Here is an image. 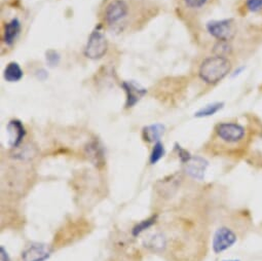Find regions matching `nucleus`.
Here are the masks:
<instances>
[{"label": "nucleus", "mask_w": 262, "mask_h": 261, "mask_svg": "<svg viewBox=\"0 0 262 261\" xmlns=\"http://www.w3.org/2000/svg\"><path fill=\"white\" fill-rule=\"evenodd\" d=\"M128 13V7L123 0H113L105 11V20L109 25H113L122 20Z\"/></svg>", "instance_id": "nucleus-5"}, {"label": "nucleus", "mask_w": 262, "mask_h": 261, "mask_svg": "<svg viewBox=\"0 0 262 261\" xmlns=\"http://www.w3.org/2000/svg\"><path fill=\"white\" fill-rule=\"evenodd\" d=\"M157 220H158V215H155V216H151L143 221H141L140 223L136 224L133 229H132V234L133 236H138L140 235L142 232H144L145 230L149 229L152 225H155L157 223Z\"/></svg>", "instance_id": "nucleus-14"}, {"label": "nucleus", "mask_w": 262, "mask_h": 261, "mask_svg": "<svg viewBox=\"0 0 262 261\" xmlns=\"http://www.w3.org/2000/svg\"><path fill=\"white\" fill-rule=\"evenodd\" d=\"M262 124L255 122L253 125H245L238 121H222L215 125L213 145L228 154L241 155L246 153L253 144L260 132Z\"/></svg>", "instance_id": "nucleus-1"}, {"label": "nucleus", "mask_w": 262, "mask_h": 261, "mask_svg": "<svg viewBox=\"0 0 262 261\" xmlns=\"http://www.w3.org/2000/svg\"><path fill=\"white\" fill-rule=\"evenodd\" d=\"M108 49V44L105 36L99 32L94 31L88 40V44L84 48V56L89 59L97 60L102 58Z\"/></svg>", "instance_id": "nucleus-4"}, {"label": "nucleus", "mask_w": 262, "mask_h": 261, "mask_svg": "<svg viewBox=\"0 0 262 261\" xmlns=\"http://www.w3.org/2000/svg\"><path fill=\"white\" fill-rule=\"evenodd\" d=\"M23 77V71L16 62H11L5 70V78L9 82H17Z\"/></svg>", "instance_id": "nucleus-13"}, {"label": "nucleus", "mask_w": 262, "mask_h": 261, "mask_svg": "<svg viewBox=\"0 0 262 261\" xmlns=\"http://www.w3.org/2000/svg\"><path fill=\"white\" fill-rule=\"evenodd\" d=\"M7 130L9 135L10 146L12 148L19 147L26 136V129L23 123L18 119H13L8 123Z\"/></svg>", "instance_id": "nucleus-7"}, {"label": "nucleus", "mask_w": 262, "mask_h": 261, "mask_svg": "<svg viewBox=\"0 0 262 261\" xmlns=\"http://www.w3.org/2000/svg\"><path fill=\"white\" fill-rule=\"evenodd\" d=\"M166 244L167 241L161 233H155L146 242V246L156 252L163 251V249L166 247Z\"/></svg>", "instance_id": "nucleus-15"}, {"label": "nucleus", "mask_w": 262, "mask_h": 261, "mask_svg": "<svg viewBox=\"0 0 262 261\" xmlns=\"http://www.w3.org/2000/svg\"><path fill=\"white\" fill-rule=\"evenodd\" d=\"M223 107V103H212V104H209L207 106H205L204 108L200 109L195 114L194 116L195 117H208V116H211V115H214L215 113H217L219 110H221Z\"/></svg>", "instance_id": "nucleus-16"}, {"label": "nucleus", "mask_w": 262, "mask_h": 261, "mask_svg": "<svg viewBox=\"0 0 262 261\" xmlns=\"http://www.w3.org/2000/svg\"><path fill=\"white\" fill-rule=\"evenodd\" d=\"M122 88L124 89V92L126 94V108L135 106L136 103L146 94V90L133 80L122 82Z\"/></svg>", "instance_id": "nucleus-8"}, {"label": "nucleus", "mask_w": 262, "mask_h": 261, "mask_svg": "<svg viewBox=\"0 0 262 261\" xmlns=\"http://www.w3.org/2000/svg\"><path fill=\"white\" fill-rule=\"evenodd\" d=\"M88 149V155L90 156V159L94 161L95 165H98L103 161V150L102 147L98 144V142H93L89 144Z\"/></svg>", "instance_id": "nucleus-17"}, {"label": "nucleus", "mask_w": 262, "mask_h": 261, "mask_svg": "<svg viewBox=\"0 0 262 261\" xmlns=\"http://www.w3.org/2000/svg\"><path fill=\"white\" fill-rule=\"evenodd\" d=\"M185 167L186 173L193 179L202 181L205 177V173L208 167V162L201 157H192L189 162H187Z\"/></svg>", "instance_id": "nucleus-9"}, {"label": "nucleus", "mask_w": 262, "mask_h": 261, "mask_svg": "<svg viewBox=\"0 0 262 261\" xmlns=\"http://www.w3.org/2000/svg\"><path fill=\"white\" fill-rule=\"evenodd\" d=\"M164 134H165V125L161 123L147 125L142 130L143 139L148 143L159 142Z\"/></svg>", "instance_id": "nucleus-11"}, {"label": "nucleus", "mask_w": 262, "mask_h": 261, "mask_svg": "<svg viewBox=\"0 0 262 261\" xmlns=\"http://www.w3.org/2000/svg\"><path fill=\"white\" fill-rule=\"evenodd\" d=\"M237 241L236 233L227 226L218 228L213 236L212 249L215 254H220L230 249Z\"/></svg>", "instance_id": "nucleus-3"}, {"label": "nucleus", "mask_w": 262, "mask_h": 261, "mask_svg": "<svg viewBox=\"0 0 262 261\" xmlns=\"http://www.w3.org/2000/svg\"><path fill=\"white\" fill-rule=\"evenodd\" d=\"M224 261H237V260H224Z\"/></svg>", "instance_id": "nucleus-23"}, {"label": "nucleus", "mask_w": 262, "mask_h": 261, "mask_svg": "<svg viewBox=\"0 0 262 261\" xmlns=\"http://www.w3.org/2000/svg\"><path fill=\"white\" fill-rule=\"evenodd\" d=\"M52 249L45 244H34L22 253V261H46L50 258Z\"/></svg>", "instance_id": "nucleus-6"}, {"label": "nucleus", "mask_w": 262, "mask_h": 261, "mask_svg": "<svg viewBox=\"0 0 262 261\" xmlns=\"http://www.w3.org/2000/svg\"><path fill=\"white\" fill-rule=\"evenodd\" d=\"M47 62L49 63L50 66H57L60 62V56L57 52L51 50L47 53Z\"/></svg>", "instance_id": "nucleus-21"}, {"label": "nucleus", "mask_w": 262, "mask_h": 261, "mask_svg": "<svg viewBox=\"0 0 262 261\" xmlns=\"http://www.w3.org/2000/svg\"><path fill=\"white\" fill-rule=\"evenodd\" d=\"M210 0H183V4L185 8H187L190 11H202L207 8L209 5Z\"/></svg>", "instance_id": "nucleus-19"}, {"label": "nucleus", "mask_w": 262, "mask_h": 261, "mask_svg": "<svg viewBox=\"0 0 262 261\" xmlns=\"http://www.w3.org/2000/svg\"><path fill=\"white\" fill-rule=\"evenodd\" d=\"M175 148H176V150H177L178 158H179V160H180V162H181V163L186 164V163H187V162H189V161H190V159L192 158V157H191V155H190L186 149L182 148L180 145L176 144V145H175Z\"/></svg>", "instance_id": "nucleus-20"}, {"label": "nucleus", "mask_w": 262, "mask_h": 261, "mask_svg": "<svg viewBox=\"0 0 262 261\" xmlns=\"http://www.w3.org/2000/svg\"><path fill=\"white\" fill-rule=\"evenodd\" d=\"M237 13L242 18L262 17V0H241Z\"/></svg>", "instance_id": "nucleus-10"}, {"label": "nucleus", "mask_w": 262, "mask_h": 261, "mask_svg": "<svg viewBox=\"0 0 262 261\" xmlns=\"http://www.w3.org/2000/svg\"><path fill=\"white\" fill-rule=\"evenodd\" d=\"M21 31V23L18 19H13L6 25L5 29V42L9 46L13 45Z\"/></svg>", "instance_id": "nucleus-12"}, {"label": "nucleus", "mask_w": 262, "mask_h": 261, "mask_svg": "<svg viewBox=\"0 0 262 261\" xmlns=\"http://www.w3.org/2000/svg\"><path fill=\"white\" fill-rule=\"evenodd\" d=\"M233 69V59L212 54L200 64L198 75L207 85H216L230 74Z\"/></svg>", "instance_id": "nucleus-2"}, {"label": "nucleus", "mask_w": 262, "mask_h": 261, "mask_svg": "<svg viewBox=\"0 0 262 261\" xmlns=\"http://www.w3.org/2000/svg\"><path fill=\"white\" fill-rule=\"evenodd\" d=\"M165 155V147L164 144L162 142H157L152 148L151 155H150V159L149 162L151 165H156L158 162H160L162 160V158Z\"/></svg>", "instance_id": "nucleus-18"}, {"label": "nucleus", "mask_w": 262, "mask_h": 261, "mask_svg": "<svg viewBox=\"0 0 262 261\" xmlns=\"http://www.w3.org/2000/svg\"><path fill=\"white\" fill-rule=\"evenodd\" d=\"M0 256H2V258H0V261H11L10 256H9L7 250L5 249L4 246L0 247Z\"/></svg>", "instance_id": "nucleus-22"}]
</instances>
